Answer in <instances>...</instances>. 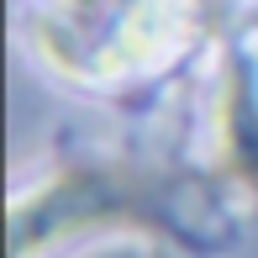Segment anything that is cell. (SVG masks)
I'll return each mask as SVG.
<instances>
[{"instance_id":"6da1fadb","label":"cell","mask_w":258,"mask_h":258,"mask_svg":"<svg viewBox=\"0 0 258 258\" xmlns=\"http://www.w3.org/2000/svg\"><path fill=\"white\" fill-rule=\"evenodd\" d=\"M221 132H227V158L253 179V174H258V111L248 105V95H242V79H237V74H232V85H227Z\"/></svg>"}]
</instances>
